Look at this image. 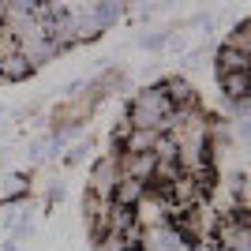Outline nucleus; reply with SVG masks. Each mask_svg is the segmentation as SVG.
Returning <instances> with one entry per match:
<instances>
[{
  "instance_id": "nucleus-1",
  "label": "nucleus",
  "mask_w": 251,
  "mask_h": 251,
  "mask_svg": "<svg viewBox=\"0 0 251 251\" xmlns=\"http://www.w3.org/2000/svg\"><path fill=\"white\" fill-rule=\"evenodd\" d=\"M169 113H173V101H169V94H165V83H150V86H143V90L131 98V105H127V116H124V120H127L131 127L161 131Z\"/></svg>"
},
{
  "instance_id": "nucleus-2",
  "label": "nucleus",
  "mask_w": 251,
  "mask_h": 251,
  "mask_svg": "<svg viewBox=\"0 0 251 251\" xmlns=\"http://www.w3.org/2000/svg\"><path fill=\"white\" fill-rule=\"evenodd\" d=\"M116 176H120V169H116V154H105L101 161H94V169H90V184H86V191L98 195V199H109V195H113Z\"/></svg>"
},
{
  "instance_id": "nucleus-3",
  "label": "nucleus",
  "mask_w": 251,
  "mask_h": 251,
  "mask_svg": "<svg viewBox=\"0 0 251 251\" xmlns=\"http://www.w3.org/2000/svg\"><path fill=\"white\" fill-rule=\"evenodd\" d=\"M221 101H244L251 98V72H218Z\"/></svg>"
},
{
  "instance_id": "nucleus-4",
  "label": "nucleus",
  "mask_w": 251,
  "mask_h": 251,
  "mask_svg": "<svg viewBox=\"0 0 251 251\" xmlns=\"http://www.w3.org/2000/svg\"><path fill=\"white\" fill-rule=\"evenodd\" d=\"M147 195V184L143 180H131V176H116V184H113V195H109V202H116V206H135L139 199Z\"/></svg>"
},
{
  "instance_id": "nucleus-5",
  "label": "nucleus",
  "mask_w": 251,
  "mask_h": 251,
  "mask_svg": "<svg viewBox=\"0 0 251 251\" xmlns=\"http://www.w3.org/2000/svg\"><path fill=\"white\" fill-rule=\"evenodd\" d=\"M165 83V94L173 105H199V94H195V86L184 79V75H173V79H161Z\"/></svg>"
},
{
  "instance_id": "nucleus-6",
  "label": "nucleus",
  "mask_w": 251,
  "mask_h": 251,
  "mask_svg": "<svg viewBox=\"0 0 251 251\" xmlns=\"http://www.w3.org/2000/svg\"><path fill=\"white\" fill-rule=\"evenodd\" d=\"M30 72H34V68L26 64V56H23V52H11V56H4V60H0V79H4V83H19V79H26Z\"/></svg>"
},
{
  "instance_id": "nucleus-7",
  "label": "nucleus",
  "mask_w": 251,
  "mask_h": 251,
  "mask_svg": "<svg viewBox=\"0 0 251 251\" xmlns=\"http://www.w3.org/2000/svg\"><path fill=\"white\" fill-rule=\"evenodd\" d=\"M218 72H251V52H236L229 45L218 49Z\"/></svg>"
},
{
  "instance_id": "nucleus-8",
  "label": "nucleus",
  "mask_w": 251,
  "mask_h": 251,
  "mask_svg": "<svg viewBox=\"0 0 251 251\" xmlns=\"http://www.w3.org/2000/svg\"><path fill=\"white\" fill-rule=\"evenodd\" d=\"M221 45H229V49H236V52H251V23L240 19L229 34H225V42H221Z\"/></svg>"
},
{
  "instance_id": "nucleus-9",
  "label": "nucleus",
  "mask_w": 251,
  "mask_h": 251,
  "mask_svg": "<svg viewBox=\"0 0 251 251\" xmlns=\"http://www.w3.org/2000/svg\"><path fill=\"white\" fill-rule=\"evenodd\" d=\"M165 38H169V30H143L135 38V45L143 52H161V49H165Z\"/></svg>"
},
{
  "instance_id": "nucleus-10",
  "label": "nucleus",
  "mask_w": 251,
  "mask_h": 251,
  "mask_svg": "<svg viewBox=\"0 0 251 251\" xmlns=\"http://www.w3.org/2000/svg\"><path fill=\"white\" fill-rule=\"evenodd\" d=\"M90 150H94V139H83V143L68 147V150H64V165H68V169H75L79 161H86V157H90Z\"/></svg>"
},
{
  "instance_id": "nucleus-11",
  "label": "nucleus",
  "mask_w": 251,
  "mask_h": 251,
  "mask_svg": "<svg viewBox=\"0 0 251 251\" xmlns=\"http://www.w3.org/2000/svg\"><path fill=\"white\" fill-rule=\"evenodd\" d=\"M60 195H64V184H52V188H49V206H56Z\"/></svg>"
},
{
  "instance_id": "nucleus-12",
  "label": "nucleus",
  "mask_w": 251,
  "mask_h": 251,
  "mask_svg": "<svg viewBox=\"0 0 251 251\" xmlns=\"http://www.w3.org/2000/svg\"><path fill=\"white\" fill-rule=\"evenodd\" d=\"M0 120H4V109H0Z\"/></svg>"
}]
</instances>
